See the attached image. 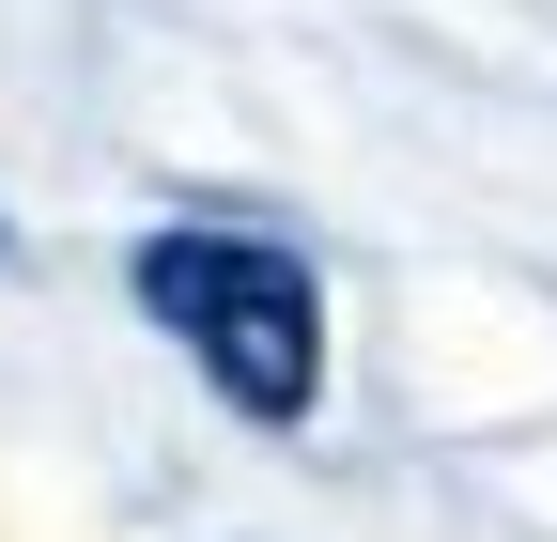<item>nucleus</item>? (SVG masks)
Segmentation results:
<instances>
[{"mask_svg":"<svg viewBox=\"0 0 557 542\" xmlns=\"http://www.w3.org/2000/svg\"><path fill=\"white\" fill-rule=\"evenodd\" d=\"M139 310L201 357V387L233 419H310L325 387V295L278 233H233V218H171L139 233Z\"/></svg>","mask_w":557,"mask_h":542,"instance_id":"f257e3e1","label":"nucleus"}]
</instances>
